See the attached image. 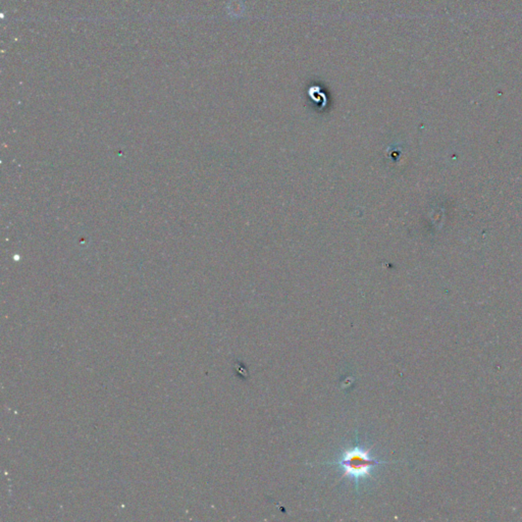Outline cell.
<instances>
[{
    "mask_svg": "<svg viewBox=\"0 0 522 522\" xmlns=\"http://www.w3.org/2000/svg\"><path fill=\"white\" fill-rule=\"evenodd\" d=\"M380 462L370 456L369 451H364L361 448L355 447L344 453L342 460L338 461L337 464L343 467L345 474L352 476L356 479L370 475V471L373 467L379 465Z\"/></svg>",
    "mask_w": 522,
    "mask_h": 522,
    "instance_id": "obj_1",
    "label": "cell"
}]
</instances>
